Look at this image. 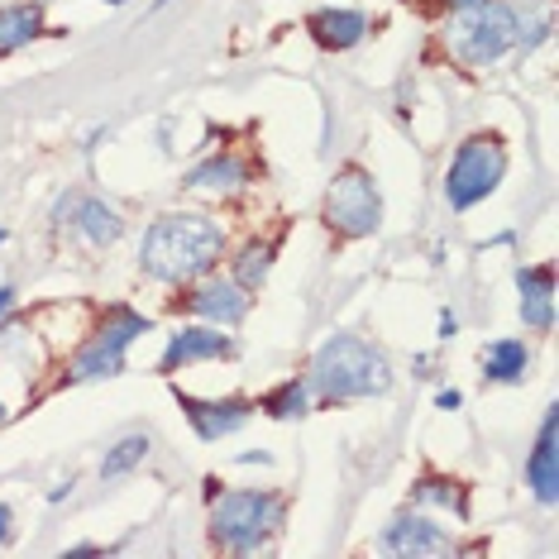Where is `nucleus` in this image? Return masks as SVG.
Returning a JSON list of instances; mask_svg holds the SVG:
<instances>
[{"label":"nucleus","instance_id":"nucleus-1","mask_svg":"<svg viewBox=\"0 0 559 559\" xmlns=\"http://www.w3.org/2000/svg\"><path fill=\"white\" fill-rule=\"evenodd\" d=\"M225 253V225L201 211H173L148 225L139 245V269L168 287H187L206 277Z\"/></svg>","mask_w":559,"mask_h":559},{"label":"nucleus","instance_id":"nucleus-2","mask_svg":"<svg viewBox=\"0 0 559 559\" xmlns=\"http://www.w3.org/2000/svg\"><path fill=\"white\" fill-rule=\"evenodd\" d=\"M311 392L321 402H364L392 388V364L359 335H330L311 359Z\"/></svg>","mask_w":559,"mask_h":559},{"label":"nucleus","instance_id":"nucleus-3","mask_svg":"<svg viewBox=\"0 0 559 559\" xmlns=\"http://www.w3.org/2000/svg\"><path fill=\"white\" fill-rule=\"evenodd\" d=\"M287 502L269 488H235L211 498V540L230 555H259L283 531Z\"/></svg>","mask_w":559,"mask_h":559},{"label":"nucleus","instance_id":"nucleus-4","mask_svg":"<svg viewBox=\"0 0 559 559\" xmlns=\"http://www.w3.org/2000/svg\"><path fill=\"white\" fill-rule=\"evenodd\" d=\"M444 48L464 68H492L516 48V20L507 0H478V5L450 10L444 24Z\"/></svg>","mask_w":559,"mask_h":559},{"label":"nucleus","instance_id":"nucleus-5","mask_svg":"<svg viewBox=\"0 0 559 559\" xmlns=\"http://www.w3.org/2000/svg\"><path fill=\"white\" fill-rule=\"evenodd\" d=\"M507 177V148L498 134H468L450 158V173H444V201L450 211H468L478 201H488L502 187Z\"/></svg>","mask_w":559,"mask_h":559},{"label":"nucleus","instance_id":"nucleus-6","mask_svg":"<svg viewBox=\"0 0 559 559\" xmlns=\"http://www.w3.org/2000/svg\"><path fill=\"white\" fill-rule=\"evenodd\" d=\"M139 335H148V316H139L130 307H110L106 321L96 325V335L78 349V359H72V368H68V378H72V383H92V378H116V373H124V349H130Z\"/></svg>","mask_w":559,"mask_h":559},{"label":"nucleus","instance_id":"nucleus-7","mask_svg":"<svg viewBox=\"0 0 559 559\" xmlns=\"http://www.w3.org/2000/svg\"><path fill=\"white\" fill-rule=\"evenodd\" d=\"M325 225L345 239H364L383 225V197L364 168H340L325 192Z\"/></svg>","mask_w":559,"mask_h":559},{"label":"nucleus","instance_id":"nucleus-8","mask_svg":"<svg viewBox=\"0 0 559 559\" xmlns=\"http://www.w3.org/2000/svg\"><path fill=\"white\" fill-rule=\"evenodd\" d=\"M187 287L192 292H182V297L173 301V311H187V316H197V321L221 325V330H230L249 316V287L235 283V277H211L206 273Z\"/></svg>","mask_w":559,"mask_h":559},{"label":"nucleus","instance_id":"nucleus-9","mask_svg":"<svg viewBox=\"0 0 559 559\" xmlns=\"http://www.w3.org/2000/svg\"><path fill=\"white\" fill-rule=\"evenodd\" d=\"M177 406L187 412V421H192V430H197V440H206V444H215V440H225V436H235L239 426L253 416V402L249 397H221V402H201V397H192V392H177Z\"/></svg>","mask_w":559,"mask_h":559},{"label":"nucleus","instance_id":"nucleus-10","mask_svg":"<svg viewBox=\"0 0 559 559\" xmlns=\"http://www.w3.org/2000/svg\"><path fill=\"white\" fill-rule=\"evenodd\" d=\"M230 354H235V340L221 335V325H182L177 335H168L158 373H177V368L206 364V359H230Z\"/></svg>","mask_w":559,"mask_h":559},{"label":"nucleus","instance_id":"nucleus-11","mask_svg":"<svg viewBox=\"0 0 559 559\" xmlns=\"http://www.w3.org/2000/svg\"><path fill=\"white\" fill-rule=\"evenodd\" d=\"M526 488L540 507H555V498H559V412L555 406H545L536 450H531V460H526Z\"/></svg>","mask_w":559,"mask_h":559},{"label":"nucleus","instance_id":"nucleus-12","mask_svg":"<svg viewBox=\"0 0 559 559\" xmlns=\"http://www.w3.org/2000/svg\"><path fill=\"white\" fill-rule=\"evenodd\" d=\"M383 550L388 555H454V540L444 536V526H436L421 512H402L383 526Z\"/></svg>","mask_w":559,"mask_h":559},{"label":"nucleus","instance_id":"nucleus-13","mask_svg":"<svg viewBox=\"0 0 559 559\" xmlns=\"http://www.w3.org/2000/svg\"><path fill=\"white\" fill-rule=\"evenodd\" d=\"M516 292H521V321H526V330L545 335L555 325V269L550 263L516 269Z\"/></svg>","mask_w":559,"mask_h":559},{"label":"nucleus","instance_id":"nucleus-14","mask_svg":"<svg viewBox=\"0 0 559 559\" xmlns=\"http://www.w3.org/2000/svg\"><path fill=\"white\" fill-rule=\"evenodd\" d=\"M307 29H311V39L321 44L325 53H345V48L364 44L368 15H364V10H349V5H340V10H316V15H307Z\"/></svg>","mask_w":559,"mask_h":559},{"label":"nucleus","instance_id":"nucleus-15","mask_svg":"<svg viewBox=\"0 0 559 559\" xmlns=\"http://www.w3.org/2000/svg\"><path fill=\"white\" fill-rule=\"evenodd\" d=\"M72 230H78L86 245L106 249V245H116V239L124 235V221L106 206V201H72Z\"/></svg>","mask_w":559,"mask_h":559},{"label":"nucleus","instance_id":"nucleus-16","mask_svg":"<svg viewBox=\"0 0 559 559\" xmlns=\"http://www.w3.org/2000/svg\"><path fill=\"white\" fill-rule=\"evenodd\" d=\"M44 34V10L39 5H0V58L20 53Z\"/></svg>","mask_w":559,"mask_h":559},{"label":"nucleus","instance_id":"nucleus-17","mask_svg":"<svg viewBox=\"0 0 559 559\" xmlns=\"http://www.w3.org/2000/svg\"><path fill=\"white\" fill-rule=\"evenodd\" d=\"M412 502L416 507H440V512H450L454 521H468V492H464V483H454V478H440V474L416 478Z\"/></svg>","mask_w":559,"mask_h":559},{"label":"nucleus","instance_id":"nucleus-18","mask_svg":"<svg viewBox=\"0 0 559 559\" xmlns=\"http://www.w3.org/2000/svg\"><path fill=\"white\" fill-rule=\"evenodd\" d=\"M526 368H531V349L521 340H492L483 349V378H492V383H521Z\"/></svg>","mask_w":559,"mask_h":559},{"label":"nucleus","instance_id":"nucleus-19","mask_svg":"<svg viewBox=\"0 0 559 559\" xmlns=\"http://www.w3.org/2000/svg\"><path fill=\"white\" fill-rule=\"evenodd\" d=\"M245 182H249V163L221 154V158H206L201 168L187 173L182 187H206V192H239Z\"/></svg>","mask_w":559,"mask_h":559},{"label":"nucleus","instance_id":"nucleus-20","mask_svg":"<svg viewBox=\"0 0 559 559\" xmlns=\"http://www.w3.org/2000/svg\"><path fill=\"white\" fill-rule=\"evenodd\" d=\"M512 20H516V48H540L555 29V10L550 0H512Z\"/></svg>","mask_w":559,"mask_h":559},{"label":"nucleus","instance_id":"nucleus-21","mask_svg":"<svg viewBox=\"0 0 559 559\" xmlns=\"http://www.w3.org/2000/svg\"><path fill=\"white\" fill-rule=\"evenodd\" d=\"M307 406H311V383L307 378H287L273 392H263L253 412H269L273 421H297V416H307Z\"/></svg>","mask_w":559,"mask_h":559},{"label":"nucleus","instance_id":"nucleus-22","mask_svg":"<svg viewBox=\"0 0 559 559\" xmlns=\"http://www.w3.org/2000/svg\"><path fill=\"white\" fill-rule=\"evenodd\" d=\"M273 253H277V239H249L245 253H239V263H235V283L259 287L273 269Z\"/></svg>","mask_w":559,"mask_h":559},{"label":"nucleus","instance_id":"nucleus-23","mask_svg":"<svg viewBox=\"0 0 559 559\" xmlns=\"http://www.w3.org/2000/svg\"><path fill=\"white\" fill-rule=\"evenodd\" d=\"M148 450H154V444H148V436H124L116 450L100 460V478H124L130 468H139V464L148 460Z\"/></svg>","mask_w":559,"mask_h":559},{"label":"nucleus","instance_id":"nucleus-24","mask_svg":"<svg viewBox=\"0 0 559 559\" xmlns=\"http://www.w3.org/2000/svg\"><path fill=\"white\" fill-rule=\"evenodd\" d=\"M460 402H464V397H460V392H454V388H444L440 397H436V406H440V412H460Z\"/></svg>","mask_w":559,"mask_h":559},{"label":"nucleus","instance_id":"nucleus-25","mask_svg":"<svg viewBox=\"0 0 559 559\" xmlns=\"http://www.w3.org/2000/svg\"><path fill=\"white\" fill-rule=\"evenodd\" d=\"M454 330H460V316H454V311H440V340H454Z\"/></svg>","mask_w":559,"mask_h":559},{"label":"nucleus","instance_id":"nucleus-26","mask_svg":"<svg viewBox=\"0 0 559 559\" xmlns=\"http://www.w3.org/2000/svg\"><path fill=\"white\" fill-rule=\"evenodd\" d=\"M15 340H20V325H15V321H0V349L15 345Z\"/></svg>","mask_w":559,"mask_h":559},{"label":"nucleus","instance_id":"nucleus-27","mask_svg":"<svg viewBox=\"0 0 559 559\" xmlns=\"http://www.w3.org/2000/svg\"><path fill=\"white\" fill-rule=\"evenodd\" d=\"M15 311V287H0V321Z\"/></svg>","mask_w":559,"mask_h":559},{"label":"nucleus","instance_id":"nucleus-28","mask_svg":"<svg viewBox=\"0 0 559 559\" xmlns=\"http://www.w3.org/2000/svg\"><path fill=\"white\" fill-rule=\"evenodd\" d=\"M10 521H15V512H10V507H5V502H0V545H5V540H10Z\"/></svg>","mask_w":559,"mask_h":559},{"label":"nucleus","instance_id":"nucleus-29","mask_svg":"<svg viewBox=\"0 0 559 559\" xmlns=\"http://www.w3.org/2000/svg\"><path fill=\"white\" fill-rule=\"evenodd\" d=\"M464 5H478V0H440V10H464Z\"/></svg>","mask_w":559,"mask_h":559},{"label":"nucleus","instance_id":"nucleus-30","mask_svg":"<svg viewBox=\"0 0 559 559\" xmlns=\"http://www.w3.org/2000/svg\"><path fill=\"white\" fill-rule=\"evenodd\" d=\"M5 416H10V412H5V402H0V426H5Z\"/></svg>","mask_w":559,"mask_h":559},{"label":"nucleus","instance_id":"nucleus-31","mask_svg":"<svg viewBox=\"0 0 559 559\" xmlns=\"http://www.w3.org/2000/svg\"><path fill=\"white\" fill-rule=\"evenodd\" d=\"M158 5H173V0H158Z\"/></svg>","mask_w":559,"mask_h":559},{"label":"nucleus","instance_id":"nucleus-32","mask_svg":"<svg viewBox=\"0 0 559 559\" xmlns=\"http://www.w3.org/2000/svg\"><path fill=\"white\" fill-rule=\"evenodd\" d=\"M0 245H5V230H0Z\"/></svg>","mask_w":559,"mask_h":559}]
</instances>
